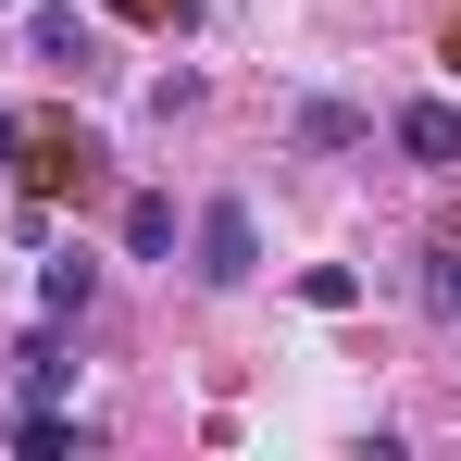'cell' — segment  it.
Returning a JSON list of instances; mask_svg holds the SVG:
<instances>
[{"mask_svg":"<svg viewBox=\"0 0 461 461\" xmlns=\"http://www.w3.org/2000/svg\"><path fill=\"white\" fill-rule=\"evenodd\" d=\"M262 275V225H249V200H212L200 212V287H249Z\"/></svg>","mask_w":461,"mask_h":461,"instance_id":"6da1fadb","label":"cell"},{"mask_svg":"<svg viewBox=\"0 0 461 461\" xmlns=\"http://www.w3.org/2000/svg\"><path fill=\"white\" fill-rule=\"evenodd\" d=\"M399 150L449 175V162H461V113H449V100H399Z\"/></svg>","mask_w":461,"mask_h":461,"instance_id":"7a4b0ae2","label":"cell"},{"mask_svg":"<svg viewBox=\"0 0 461 461\" xmlns=\"http://www.w3.org/2000/svg\"><path fill=\"white\" fill-rule=\"evenodd\" d=\"M87 300H100V262H87V249H50V275H38V312H50V324H76Z\"/></svg>","mask_w":461,"mask_h":461,"instance_id":"3957f363","label":"cell"},{"mask_svg":"<svg viewBox=\"0 0 461 461\" xmlns=\"http://www.w3.org/2000/svg\"><path fill=\"white\" fill-rule=\"evenodd\" d=\"M13 375H25V399H63V386H76V362H63V324H38V337L13 349Z\"/></svg>","mask_w":461,"mask_h":461,"instance_id":"277c9868","label":"cell"},{"mask_svg":"<svg viewBox=\"0 0 461 461\" xmlns=\"http://www.w3.org/2000/svg\"><path fill=\"white\" fill-rule=\"evenodd\" d=\"M125 262H175V200H125Z\"/></svg>","mask_w":461,"mask_h":461,"instance_id":"5b68a950","label":"cell"},{"mask_svg":"<svg viewBox=\"0 0 461 461\" xmlns=\"http://www.w3.org/2000/svg\"><path fill=\"white\" fill-rule=\"evenodd\" d=\"M25 38H38V63H87V25H76V0H38V25H25Z\"/></svg>","mask_w":461,"mask_h":461,"instance_id":"8992f818","label":"cell"},{"mask_svg":"<svg viewBox=\"0 0 461 461\" xmlns=\"http://www.w3.org/2000/svg\"><path fill=\"white\" fill-rule=\"evenodd\" d=\"M13 449H25V461H63V449H87V424H63V411H50V399H38V411H25V424H13Z\"/></svg>","mask_w":461,"mask_h":461,"instance_id":"52a82bcc","label":"cell"},{"mask_svg":"<svg viewBox=\"0 0 461 461\" xmlns=\"http://www.w3.org/2000/svg\"><path fill=\"white\" fill-rule=\"evenodd\" d=\"M349 138H362L349 100H300V150H349Z\"/></svg>","mask_w":461,"mask_h":461,"instance_id":"ba28073f","label":"cell"},{"mask_svg":"<svg viewBox=\"0 0 461 461\" xmlns=\"http://www.w3.org/2000/svg\"><path fill=\"white\" fill-rule=\"evenodd\" d=\"M424 312L461 324V249H424Z\"/></svg>","mask_w":461,"mask_h":461,"instance_id":"9c48e42d","label":"cell"},{"mask_svg":"<svg viewBox=\"0 0 461 461\" xmlns=\"http://www.w3.org/2000/svg\"><path fill=\"white\" fill-rule=\"evenodd\" d=\"M300 300H312V312H349V300H362V275H349V262H312Z\"/></svg>","mask_w":461,"mask_h":461,"instance_id":"30bf717a","label":"cell"},{"mask_svg":"<svg viewBox=\"0 0 461 461\" xmlns=\"http://www.w3.org/2000/svg\"><path fill=\"white\" fill-rule=\"evenodd\" d=\"M13 150H25V125H13V113H0V187H13Z\"/></svg>","mask_w":461,"mask_h":461,"instance_id":"8fae6325","label":"cell"}]
</instances>
